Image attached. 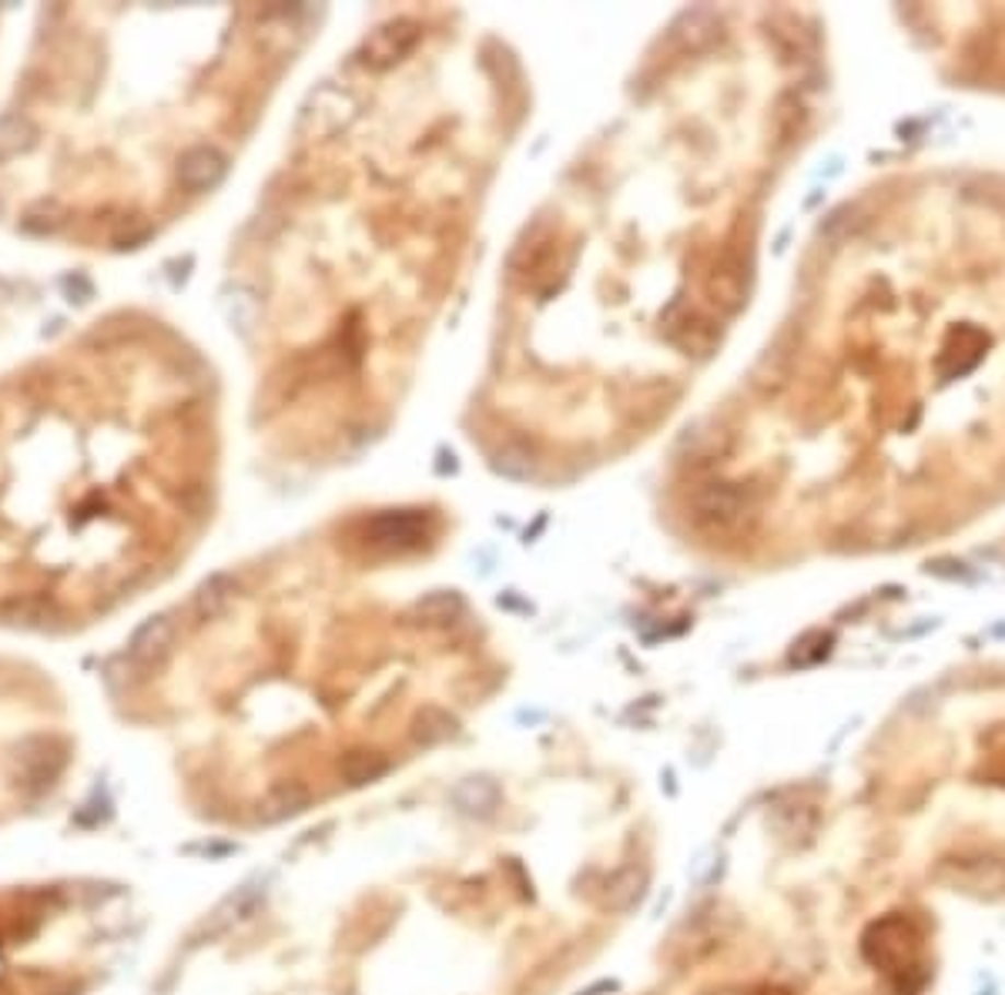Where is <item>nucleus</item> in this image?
<instances>
[{
  "instance_id": "obj_1",
  "label": "nucleus",
  "mask_w": 1005,
  "mask_h": 995,
  "mask_svg": "<svg viewBox=\"0 0 1005 995\" xmlns=\"http://www.w3.org/2000/svg\"><path fill=\"white\" fill-rule=\"evenodd\" d=\"M101 349L0 386V604L74 607L135 553L131 436Z\"/></svg>"
},
{
  "instance_id": "obj_2",
  "label": "nucleus",
  "mask_w": 1005,
  "mask_h": 995,
  "mask_svg": "<svg viewBox=\"0 0 1005 995\" xmlns=\"http://www.w3.org/2000/svg\"><path fill=\"white\" fill-rule=\"evenodd\" d=\"M932 878L945 885L948 892H966L975 899H1002L1005 895V862L998 858H945L935 865Z\"/></svg>"
},
{
  "instance_id": "obj_3",
  "label": "nucleus",
  "mask_w": 1005,
  "mask_h": 995,
  "mask_svg": "<svg viewBox=\"0 0 1005 995\" xmlns=\"http://www.w3.org/2000/svg\"><path fill=\"white\" fill-rule=\"evenodd\" d=\"M865 956L888 975L919 969V935L905 918L875 922L865 935Z\"/></svg>"
},
{
  "instance_id": "obj_4",
  "label": "nucleus",
  "mask_w": 1005,
  "mask_h": 995,
  "mask_svg": "<svg viewBox=\"0 0 1005 995\" xmlns=\"http://www.w3.org/2000/svg\"><path fill=\"white\" fill-rule=\"evenodd\" d=\"M419 40V24L416 21H396L379 31H373L362 44V65L369 68H389L399 58H406L412 44Z\"/></svg>"
},
{
  "instance_id": "obj_5",
  "label": "nucleus",
  "mask_w": 1005,
  "mask_h": 995,
  "mask_svg": "<svg viewBox=\"0 0 1005 995\" xmlns=\"http://www.w3.org/2000/svg\"><path fill=\"white\" fill-rule=\"evenodd\" d=\"M349 118H352V101H349L346 91H336V87L323 91L319 97H315L312 108L305 112V121L312 125V134H315V138L332 134V131L342 128Z\"/></svg>"
},
{
  "instance_id": "obj_6",
  "label": "nucleus",
  "mask_w": 1005,
  "mask_h": 995,
  "mask_svg": "<svg viewBox=\"0 0 1005 995\" xmlns=\"http://www.w3.org/2000/svg\"><path fill=\"white\" fill-rule=\"evenodd\" d=\"M708 292L727 312L740 305V298H745V266H740V258H734V255L721 258V266L714 269V276L708 282Z\"/></svg>"
},
{
  "instance_id": "obj_7",
  "label": "nucleus",
  "mask_w": 1005,
  "mask_h": 995,
  "mask_svg": "<svg viewBox=\"0 0 1005 995\" xmlns=\"http://www.w3.org/2000/svg\"><path fill=\"white\" fill-rule=\"evenodd\" d=\"M641 892H644V875H641L638 868H633V865H627V868H620V871H613V875L607 878L604 905L623 912V909H630L633 902L641 899Z\"/></svg>"
},
{
  "instance_id": "obj_8",
  "label": "nucleus",
  "mask_w": 1005,
  "mask_h": 995,
  "mask_svg": "<svg viewBox=\"0 0 1005 995\" xmlns=\"http://www.w3.org/2000/svg\"><path fill=\"white\" fill-rule=\"evenodd\" d=\"M670 336H674V342L683 346V349L708 352V349H714V342H717V326L708 323V319H701V316H687L680 326L670 329Z\"/></svg>"
},
{
  "instance_id": "obj_9",
  "label": "nucleus",
  "mask_w": 1005,
  "mask_h": 995,
  "mask_svg": "<svg viewBox=\"0 0 1005 995\" xmlns=\"http://www.w3.org/2000/svg\"><path fill=\"white\" fill-rule=\"evenodd\" d=\"M449 735H453V717L443 714V711H436V707L422 711V717L416 721V738H419L422 745H436V741H443V738H449Z\"/></svg>"
},
{
  "instance_id": "obj_10",
  "label": "nucleus",
  "mask_w": 1005,
  "mask_h": 995,
  "mask_svg": "<svg viewBox=\"0 0 1005 995\" xmlns=\"http://www.w3.org/2000/svg\"><path fill=\"white\" fill-rule=\"evenodd\" d=\"M459 610H463V607H459V600H456L453 594H433V597H426V600L419 604V617L430 620V623H446V620H453Z\"/></svg>"
},
{
  "instance_id": "obj_11",
  "label": "nucleus",
  "mask_w": 1005,
  "mask_h": 995,
  "mask_svg": "<svg viewBox=\"0 0 1005 995\" xmlns=\"http://www.w3.org/2000/svg\"><path fill=\"white\" fill-rule=\"evenodd\" d=\"M383 771H386V761H383L379 754H365V751H359V754H352V758L346 761V774H349L355 784L373 781V777H379Z\"/></svg>"
}]
</instances>
